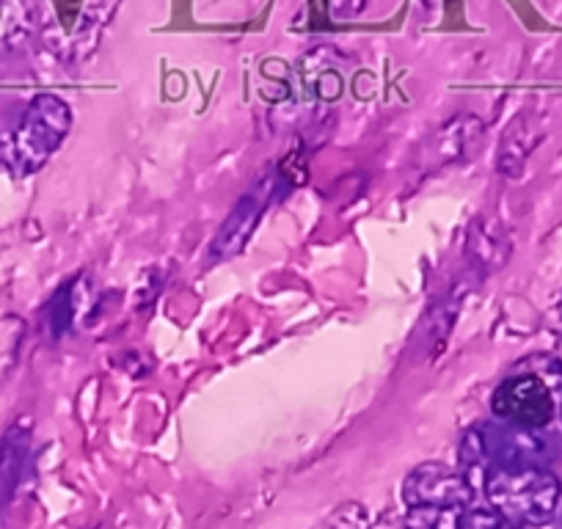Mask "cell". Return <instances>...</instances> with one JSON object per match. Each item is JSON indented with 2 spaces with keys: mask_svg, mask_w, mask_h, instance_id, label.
<instances>
[{
  "mask_svg": "<svg viewBox=\"0 0 562 529\" xmlns=\"http://www.w3.org/2000/svg\"><path fill=\"white\" fill-rule=\"evenodd\" d=\"M485 505L494 507L516 529H538L557 518L562 480L543 463L494 466L483 480Z\"/></svg>",
  "mask_w": 562,
  "mask_h": 529,
  "instance_id": "cell-1",
  "label": "cell"
},
{
  "mask_svg": "<svg viewBox=\"0 0 562 529\" xmlns=\"http://www.w3.org/2000/svg\"><path fill=\"white\" fill-rule=\"evenodd\" d=\"M72 130V111L56 94L31 100L9 144V169L18 177H31L58 153Z\"/></svg>",
  "mask_w": 562,
  "mask_h": 529,
  "instance_id": "cell-2",
  "label": "cell"
},
{
  "mask_svg": "<svg viewBox=\"0 0 562 529\" xmlns=\"http://www.w3.org/2000/svg\"><path fill=\"white\" fill-rule=\"evenodd\" d=\"M491 412L496 419L516 428L546 430L557 419L560 412V397L554 386L538 372H524L510 375L494 389L491 397Z\"/></svg>",
  "mask_w": 562,
  "mask_h": 529,
  "instance_id": "cell-3",
  "label": "cell"
},
{
  "mask_svg": "<svg viewBox=\"0 0 562 529\" xmlns=\"http://www.w3.org/2000/svg\"><path fill=\"white\" fill-rule=\"evenodd\" d=\"M477 488L467 474L447 463H422L405 477L403 502L411 505H474Z\"/></svg>",
  "mask_w": 562,
  "mask_h": 529,
  "instance_id": "cell-4",
  "label": "cell"
},
{
  "mask_svg": "<svg viewBox=\"0 0 562 529\" xmlns=\"http://www.w3.org/2000/svg\"><path fill=\"white\" fill-rule=\"evenodd\" d=\"M273 177H265L262 182H257V185L237 202V207L232 210L226 224L221 226L218 237L213 240V259H229L246 246L248 237L257 229L259 218H262L265 210H268L270 199H273Z\"/></svg>",
  "mask_w": 562,
  "mask_h": 529,
  "instance_id": "cell-5",
  "label": "cell"
},
{
  "mask_svg": "<svg viewBox=\"0 0 562 529\" xmlns=\"http://www.w3.org/2000/svg\"><path fill=\"white\" fill-rule=\"evenodd\" d=\"M31 450V423H14L0 439V510L12 502Z\"/></svg>",
  "mask_w": 562,
  "mask_h": 529,
  "instance_id": "cell-6",
  "label": "cell"
},
{
  "mask_svg": "<svg viewBox=\"0 0 562 529\" xmlns=\"http://www.w3.org/2000/svg\"><path fill=\"white\" fill-rule=\"evenodd\" d=\"M36 0H0V50H14L40 29Z\"/></svg>",
  "mask_w": 562,
  "mask_h": 529,
  "instance_id": "cell-7",
  "label": "cell"
},
{
  "mask_svg": "<svg viewBox=\"0 0 562 529\" xmlns=\"http://www.w3.org/2000/svg\"><path fill=\"white\" fill-rule=\"evenodd\" d=\"M469 257L477 262V268H502L507 262V254H510V243H507L505 229L496 224H491L488 218H477L469 229Z\"/></svg>",
  "mask_w": 562,
  "mask_h": 529,
  "instance_id": "cell-8",
  "label": "cell"
},
{
  "mask_svg": "<svg viewBox=\"0 0 562 529\" xmlns=\"http://www.w3.org/2000/svg\"><path fill=\"white\" fill-rule=\"evenodd\" d=\"M529 133H532V130H529V122L524 116L516 119V122L507 127L505 142H502L499 147V171H505L507 177H518V171L527 164L529 153H532L535 142H538V138L529 136Z\"/></svg>",
  "mask_w": 562,
  "mask_h": 529,
  "instance_id": "cell-9",
  "label": "cell"
},
{
  "mask_svg": "<svg viewBox=\"0 0 562 529\" xmlns=\"http://www.w3.org/2000/svg\"><path fill=\"white\" fill-rule=\"evenodd\" d=\"M463 516V505H411L405 507L403 529H461Z\"/></svg>",
  "mask_w": 562,
  "mask_h": 529,
  "instance_id": "cell-10",
  "label": "cell"
},
{
  "mask_svg": "<svg viewBox=\"0 0 562 529\" xmlns=\"http://www.w3.org/2000/svg\"><path fill=\"white\" fill-rule=\"evenodd\" d=\"M472 116H461V119H452L447 127H441L439 133L434 136V155H436V166L439 164H450V160L461 158L467 153L469 142L477 130H483V124H477L474 130H469L472 124Z\"/></svg>",
  "mask_w": 562,
  "mask_h": 529,
  "instance_id": "cell-11",
  "label": "cell"
},
{
  "mask_svg": "<svg viewBox=\"0 0 562 529\" xmlns=\"http://www.w3.org/2000/svg\"><path fill=\"white\" fill-rule=\"evenodd\" d=\"M25 334H29V326H25L23 317L0 315V383L9 381V375L18 367Z\"/></svg>",
  "mask_w": 562,
  "mask_h": 529,
  "instance_id": "cell-12",
  "label": "cell"
},
{
  "mask_svg": "<svg viewBox=\"0 0 562 529\" xmlns=\"http://www.w3.org/2000/svg\"><path fill=\"white\" fill-rule=\"evenodd\" d=\"M461 529H516L507 518H502L499 513L491 505L485 507H467V516H463Z\"/></svg>",
  "mask_w": 562,
  "mask_h": 529,
  "instance_id": "cell-13",
  "label": "cell"
},
{
  "mask_svg": "<svg viewBox=\"0 0 562 529\" xmlns=\"http://www.w3.org/2000/svg\"><path fill=\"white\" fill-rule=\"evenodd\" d=\"M326 529H370V521L361 505H342L326 524Z\"/></svg>",
  "mask_w": 562,
  "mask_h": 529,
  "instance_id": "cell-14",
  "label": "cell"
},
{
  "mask_svg": "<svg viewBox=\"0 0 562 529\" xmlns=\"http://www.w3.org/2000/svg\"><path fill=\"white\" fill-rule=\"evenodd\" d=\"M554 367H557V372H560L562 375V331H560V337H557V342H554Z\"/></svg>",
  "mask_w": 562,
  "mask_h": 529,
  "instance_id": "cell-15",
  "label": "cell"
},
{
  "mask_svg": "<svg viewBox=\"0 0 562 529\" xmlns=\"http://www.w3.org/2000/svg\"><path fill=\"white\" fill-rule=\"evenodd\" d=\"M554 323H557V328L562 331V295L557 299V304H554Z\"/></svg>",
  "mask_w": 562,
  "mask_h": 529,
  "instance_id": "cell-16",
  "label": "cell"
},
{
  "mask_svg": "<svg viewBox=\"0 0 562 529\" xmlns=\"http://www.w3.org/2000/svg\"><path fill=\"white\" fill-rule=\"evenodd\" d=\"M557 414H560V417H562V392H560V412H557Z\"/></svg>",
  "mask_w": 562,
  "mask_h": 529,
  "instance_id": "cell-17",
  "label": "cell"
}]
</instances>
